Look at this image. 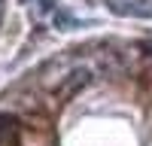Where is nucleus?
Segmentation results:
<instances>
[{
	"label": "nucleus",
	"mask_w": 152,
	"mask_h": 146,
	"mask_svg": "<svg viewBox=\"0 0 152 146\" xmlns=\"http://www.w3.org/2000/svg\"><path fill=\"white\" fill-rule=\"evenodd\" d=\"M21 3H31V0H21Z\"/></svg>",
	"instance_id": "nucleus-5"
},
{
	"label": "nucleus",
	"mask_w": 152,
	"mask_h": 146,
	"mask_svg": "<svg viewBox=\"0 0 152 146\" xmlns=\"http://www.w3.org/2000/svg\"><path fill=\"white\" fill-rule=\"evenodd\" d=\"M85 21H79V18H73L70 12H64V9H55L52 12V28H58V31H73V28H82Z\"/></svg>",
	"instance_id": "nucleus-2"
},
{
	"label": "nucleus",
	"mask_w": 152,
	"mask_h": 146,
	"mask_svg": "<svg viewBox=\"0 0 152 146\" xmlns=\"http://www.w3.org/2000/svg\"><path fill=\"white\" fill-rule=\"evenodd\" d=\"M55 3H58V0H37V18H43V15H52V12L58 9Z\"/></svg>",
	"instance_id": "nucleus-4"
},
{
	"label": "nucleus",
	"mask_w": 152,
	"mask_h": 146,
	"mask_svg": "<svg viewBox=\"0 0 152 146\" xmlns=\"http://www.w3.org/2000/svg\"><path fill=\"white\" fill-rule=\"evenodd\" d=\"M110 12L116 15H134V18H152V3L149 0H107Z\"/></svg>",
	"instance_id": "nucleus-1"
},
{
	"label": "nucleus",
	"mask_w": 152,
	"mask_h": 146,
	"mask_svg": "<svg viewBox=\"0 0 152 146\" xmlns=\"http://www.w3.org/2000/svg\"><path fill=\"white\" fill-rule=\"evenodd\" d=\"M88 79H91V73H88V70L67 73V79H64V88H61V91H64V94H73V91H79V88H82V85H85Z\"/></svg>",
	"instance_id": "nucleus-3"
}]
</instances>
